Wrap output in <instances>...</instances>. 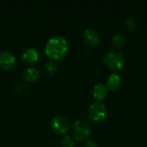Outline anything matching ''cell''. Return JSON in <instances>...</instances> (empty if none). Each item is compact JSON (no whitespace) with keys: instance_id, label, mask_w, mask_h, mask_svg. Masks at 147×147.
Here are the masks:
<instances>
[{"instance_id":"cell-1","label":"cell","mask_w":147,"mask_h":147,"mask_svg":"<svg viewBox=\"0 0 147 147\" xmlns=\"http://www.w3.org/2000/svg\"><path fill=\"white\" fill-rule=\"evenodd\" d=\"M69 45L65 38L54 36L50 38L45 46V53L52 60H61L67 53Z\"/></svg>"},{"instance_id":"cell-2","label":"cell","mask_w":147,"mask_h":147,"mask_svg":"<svg viewBox=\"0 0 147 147\" xmlns=\"http://www.w3.org/2000/svg\"><path fill=\"white\" fill-rule=\"evenodd\" d=\"M104 62L113 71H120L125 65L123 55L118 51H110L104 56Z\"/></svg>"},{"instance_id":"cell-3","label":"cell","mask_w":147,"mask_h":147,"mask_svg":"<svg viewBox=\"0 0 147 147\" xmlns=\"http://www.w3.org/2000/svg\"><path fill=\"white\" fill-rule=\"evenodd\" d=\"M91 133V128L89 123L84 120H78L73 125V136L78 141L88 140Z\"/></svg>"},{"instance_id":"cell-4","label":"cell","mask_w":147,"mask_h":147,"mask_svg":"<svg viewBox=\"0 0 147 147\" xmlns=\"http://www.w3.org/2000/svg\"><path fill=\"white\" fill-rule=\"evenodd\" d=\"M108 115V109L105 104L96 102L90 105L88 110V116L90 121L94 122H100L103 121Z\"/></svg>"},{"instance_id":"cell-5","label":"cell","mask_w":147,"mask_h":147,"mask_svg":"<svg viewBox=\"0 0 147 147\" xmlns=\"http://www.w3.org/2000/svg\"><path fill=\"white\" fill-rule=\"evenodd\" d=\"M51 128L58 134H65L70 129V122L63 116H56L51 121Z\"/></svg>"},{"instance_id":"cell-6","label":"cell","mask_w":147,"mask_h":147,"mask_svg":"<svg viewBox=\"0 0 147 147\" xmlns=\"http://www.w3.org/2000/svg\"><path fill=\"white\" fill-rule=\"evenodd\" d=\"M16 62V59L13 53L3 51L0 53V68L3 70H10L12 69Z\"/></svg>"},{"instance_id":"cell-7","label":"cell","mask_w":147,"mask_h":147,"mask_svg":"<svg viewBox=\"0 0 147 147\" xmlns=\"http://www.w3.org/2000/svg\"><path fill=\"white\" fill-rule=\"evenodd\" d=\"M84 40L89 47H95L100 42V35L96 29L88 28L84 32Z\"/></svg>"},{"instance_id":"cell-8","label":"cell","mask_w":147,"mask_h":147,"mask_svg":"<svg viewBox=\"0 0 147 147\" xmlns=\"http://www.w3.org/2000/svg\"><path fill=\"white\" fill-rule=\"evenodd\" d=\"M22 59L26 63H35L40 59V53L36 48H28L22 53Z\"/></svg>"},{"instance_id":"cell-9","label":"cell","mask_w":147,"mask_h":147,"mask_svg":"<svg viewBox=\"0 0 147 147\" xmlns=\"http://www.w3.org/2000/svg\"><path fill=\"white\" fill-rule=\"evenodd\" d=\"M121 84V77L116 73H112L107 79V88L110 90H116Z\"/></svg>"},{"instance_id":"cell-10","label":"cell","mask_w":147,"mask_h":147,"mask_svg":"<svg viewBox=\"0 0 147 147\" xmlns=\"http://www.w3.org/2000/svg\"><path fill=\"white\" fill-rule=\"evenodd\" d=\"M107 94H108V88L104 84L99 83L95 85L93 90V96L95 99L101 101L105 98Z\"/></svg>"},{"instance_id":"cell-11","label":"cell","mask_w":147,"mask_h":147,"mask_svg":"<svg viewBox=\"0 0 147 147\" xmlns=\"http://www.w3.org/2000/svg\"><path fill=\"white\" fill-rule=\"evenodd\" d=\"M40 71L34 67H29L23 72V78L27 82H34L40 78Z\"/></svg>"},{"instance_id":"cell-12","label":"cell","mask_w":147,"mask_h":147,"mask_svg":"<svg viewBox=\"0 0 147 147\" xmlns=\"http://www.w3.org/2000/svg\"><path fill=\"white\" fill-rule=\"evenodd\" d=\"M113 44L116 48H121L126 41V38L122 34H116L115 35L113 36L112 38Z\"/></svg>"},{"instance_id":"cell-13","label":"cell","mask_w":147,"mask_h":147,"mask_svg":"<svg viewBox=\"0 0 147 147\" xmlns=\"http://www.w3.org/2000/svg\"><path fill=\"white\" fill-rule=\"evenodd\" d=\"M45 72L47 73V75L52 77L55 74L56 70H57V65L53 62V61H49L45 65Z\"/></svg>"},{"instance_id":"cell-14","label":"cell","mask_w":147,"mask_h":147,"mask_svg":"<svg viewBox=\"0 0 147 147\" xmlns=\"http://www.w3.org/2000/svg\"><path fill=\"white\" fill-rule=\"evenodd\" d=\"M61 146L62 147H74V140L69 136H65L61 140Z\"/></svg>"},{"instance_id":"cell-15","label":"cell","mask_w":147,"mask_h":147,"mask_svg":"<svg viewBox=\"0 0 147 147\" xmlns=\"http://www.w3.org/2000/svg\"><path fill=\"white\" fill-rule=\"evenodd\" d=\"M126 25L128 28L133 29L135 27V21L133 18H127L126 21Z\"/></svg>"},{"instance_id":"cell-16","label":"cell","mask_w":147,"mask_h":147,"mask_svg":"<svg viewBox=\"0 0 147 147\" xmlns=\"http://www.w3.org/2000/svg\"><path fill=\"white\" fill-rule=\"evenodd\" d=\"M85 147H97V144L94 141V140H89L86 145Z\"/></svg>"}]
</instances>
